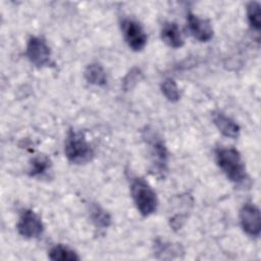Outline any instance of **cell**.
Returning a JSON list of instances; mask_svg holds the SVG:
<instances>
[{"mask_svg":"<svg viewBox=\"0 0 261 261\" xmlns=\"http://www.w3.org/2000/svg\"><path fill=\"white\" fill-rule=\"evenodd\" d=\"M215 156L219 168L230 181L241 184L246 179L245 164L237 149L219 148L216 150Z\"/></svg>","mask_w":261,"mask_h":261,"instance_id":"6da1fadb","label":"cell"},{"mask_svg":"<svg viewBox=\"0 0 261 261\" xmlns=\"http://www.w3.org/2000/svg\"><path fill=\"white\" fill-rule=\"evenodd\" d=\"M65 156L69 162L74 164H85L92 160L94 151L87 141L84 133L69 130L64 144Z\"/></svg>","mask_w":261,"mask_h":261,"instance_id":"7a4b0ae2","label":"cell"},{"mask_svg":"<svg viewBox=\"0 0 261 261\" xmlns=\"http://www.w3.org/2000/svg\"><path fill=\"white\" fill-rule=\"evenodd\" d=\"M130 192L135 205L143 216H149L156 211L158 205L156 193L144 178L135 177L130 184Z\"/></svg>","mask_w":261,"mask_h":261,"instance_id":"3957f363","label":"cell"},{"mask_svg":"<svg viewBox=\"0 0 261 261\" xmlns=\"http://www.w3.org/2000/svg\"><path fill=\"white\" fill-rule=\"evenodd\" d=\"M144 139L150 146L153 173L159 177H164L168 162V153L164 142L156 133L149 128L144 130Z\"/></svg>","mask_w":261,"mask_h":261,"instance_id":"277c9868","label":"cell"},{"mask_svg":"<svg viewBox=\"0 0 261 261\" xmlns=\"http://www.w3.org/2000/svg\"><path fill=\"white\" fill-rule=\"evenodd\" d=\"M25 54L31 63L38 67L47 66L51 63L50 47L41 37L32 36L28 40Z\"/></svg>","mask_w":261,"mask_h":261,"instance_id":"5b68a950","label":"cell"},{"mask_svg":"<svg viewBox=\"0 0 261 261\" xmlns=\"http://www.w3.org/2000/svg\"><path fill=\"white\" fill-rule=\"evenodd\" d=\"M16 227L19 234L25 239L38 238L44 230L41 218L31 209H25L21 212Z\"/></svg>","mask_w":261,"mask_h":261,"instance_id":"8992f818","label":"cell"},{"mask_svg":"<svg viewBox=\"0 0 261 261\" xmlns=\"http://www.w3.org/2000/svg\"><path fill=\"white\" fill-rule=\"evenodd\" d=\"M122 34L128 47L134 51H141L147 43V36L139 22L126 18L121 22Z\"/></svg>","mask_w":261,"mask_h":261,"instance_id":"52a82bcc","label":"cell"},{"mask_svg":"<svg viewBox=\"0 0 261 261\" xmlns=\"http://www.w3.org/2000/svg\"><path fill=\"white\" fill-rule=\"evenodd\" d=\"M240 222L242 228L247 234L251 237H258L261 230L259 208L252 203H246L240 211Z\"/></svg>","mask_w":261,"mask_h":261,"instance_id":"ba28073f","label":"cell"},{"mask_svg":"<svg viewBox=\"0 0 261 261\" xmlns=\"http://www.w3.org/2000/svg\"><path fill=\"white\" fill-rule=\"evenodd\" d=\"M188 28L191 35L200 42H208L213 37V29L210 22L192 12L188 13Z\"/></svg>","mask_w":261,"mask_h":261,"instance_id":"9c48e42d","label":"cell"},{"mask_svg":"<svg viewBox=\"0 0 261 261\" xmlns=\"http://www.w3.org/2000/svg\"><path fill=\"white\" fill-rule=\"evenodd\" d=\"M213 122L218 130L225 137L237 139L240 135V126L239 124L232 120L230 117L226 116L222 112H214L213 113Z\"/></svg>","mask_w":261,"mask_h":261,"instance_id":"30bf717a","label":"cell"},{"mask_svg":"<svg viewBox=\"0 0 261 261\" xmlns=\"http://www.w3.org/2000/svg\"><path fill=\"white\" fill-rule=\"evenodd\" d=\"M161 38L171 48H180L184 45L182 35L174 22H166L161 29Z\"/></svg>","mask_w":261,"mask_h":261,"instance_id":"8fae6325","label":"cell"},{"mask_svg":"<svg viewBox=\"0 0 261 261\" xmlns=\"http://www.w3.org/2000/svg\"><path fill=\"white\" fill-rule=\"evenodd\" d=\"M85 79L91 85L105 86L107 83V76L104 68L98 63H91L85 70Z\"/></svg>","mask_w":261,"mask_h":261,"instance_id":"7c38bea8","label":"cell"},{"mask_svg":"<svg viewBox=\"0 0 261 261\" xmlns=\"http://www.w3.org/2000/svg\"><path fill=\"white\" fill-rule=\"evenodd\" d=\"M49 259L54 261H77L80 256L72 249L64 245H56L49 251Z\"/></svg>","mask_w":261,"mask_h":261,"instance_id":"4fadbf2b","label":"cell"},{"mask_svg":"<svg viewBox=\"0 0 261 261\" xmlns=\"http://www.w3.org/2000/svg\"><path fill=\"white\" fill-rule=\"evenodd\" d=\"M90 217L93 223L100 228H106L110 225L111 218L110 215L99 205L93 204L90 207Z\"/></svg>","mask_w":261,"mask_h":261,"instance_id":"5bb4252c","label":"cell"},{"mask_svg":"<svg viewBox=\"0 0 261 261\" xmlns=\"http://www.w3.org/2000/svg\"><path fill=\"white\" fill-rule=\"evenodd\" d=\"M51 167V162L48 157L44 155H38L31 160L30 163V175L31 176H42Z\"/></svg>","mask_w":261,"mask_h":261,"instance_id":"9a60e30c","label":"cell"},{"mask_svg":"<svg viewBox=\"0 0 261 261\" xmlns=\"http://www.w3.org/2000/svg\"><path fill=\"white\" fill-rule=\"evenodd\" d=\"M247 17L251 29L255 32L260 31L261 19H260V4L256 1H252L247 5Z\"/></svg>","mask_w":261,"mask_h":261,"instance_id":"2e32d148","label":"cell"},{"mask_svg":"<svg viewBox=\"0 0 261 261\" xmlns=\"http://www.w3.org/2000/svg\"><path fill=\"white\" fill-rule=\"evenodd\" d=\"M161 91L165 98L170 102H176L179 99V90L174 80L167 77L161 84Z\"/></svg>","mask_w":261,"mask_h":261,"instance_id":"e0dca14e","label":"cell"}]
</instances>
